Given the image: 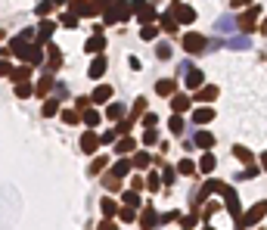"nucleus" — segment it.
Instances as JSON below:
<instances>
[{
	"label": "nucleus",
	"instance_id": "obj_1",
	"mask_svg": "<svg viewBox=\"0 0 267 230\" xmlns=\"http://www.w3.org/2000/svg\"><path fill=\"white\" fill-rule=\"evenodd\" d=\"M103 16H106L109 25L112 22H125V19H131V4H128V0H118V4H112Z\"/></svg>",
	"mask_w": 267,
	"mask_h": 230
},
{
	"label": "nucleus",
	"instance_id": "obj_2",
	"mask_svg": "<svg viewBox=\"0 0 267 230\" xmlns=\"http://www.w3.org/2000/svg\"><path fill=\"white\" fill-rule=\"evenodd\" d=\"M68 13L71 16H100V7L93 0H68Z\"/></svg>",
	"mask_w": 267,
	"mask_h": 230
},
{
	"label": "nucleus",
	"instance_id": "obj_3",
	"mask_svg": "<svg viewBox=\"0 0 267 230\" xmlns=\"http://www.w3.org/2000/svg\"><path fill=\"white\" fill-rule=\"evenodd\" d=\"M264 215H267V202H255L249 215H242V218H236V227H239V230H246L249 224H258V221H261Z\"/></svg>",
	"mask_w": 267,
	"mask_h": 230
},
{
	"label": "nucleus",
	"instance_id": "obj_4",
	"mask_svg": "<svg viewBox=\"0 0 267 230\" xmlns=\"http://www.w3.org/2000/svg\"><path fill=\"white\" fill-rule=\"evenodd\" d=\"M131 13H137V19L140 22H156V7H149L146 4V0H134V4H131Z\"/></svg>",
	"mask_w": 267,
	"mask_h": 230
},
{
	"label": "nucleus",
	"instance_id": "obj_5",
	"mask_svg": "<svg viewBox=\"0 0 267 230\" xmlns=\"http://www.w3.org/2000/svg\"><path fill=\"white\" fill-rule=\"evenodd\" d=\"M59 65H62V53H59V47H56V44H47V59H44L47 75H56Z\"/></svg>",
	"mask_w": 267,
	"mask_h": 230
},
{
	"label": "nucleus",
	"instance_id": "obj_6",
	"mask_svg": "<svg viewBox=\"0 0 267 230\" xmlns=\"http://www.w3.org/2000/svg\"><path fill=\"white\" fill-rule=\"evenodd\" d=\"M53 31H56V22H50V19H44L41 25H37V28H34V37H37V41H34V44H41V47H44V44H50V37H53Z\"/></svg>",
	"mask_w": 267,
	"mask_h": 230
},
{
	"label": "nucleus",
	"instance_id": "obj_7",
	"mask_svg": "<svg viewBox=\"0 0 267 230\" xmlns=\"http://www.w3.org/2000/svg\"><path fill=\"white\" fill-rule=\"evenodd\" d=\"M180 44H183V50H186V53H202V50L208 47L202 34H186V37H183Z\"/></svg>",
	"mask_w": 267,
	"mask_h": 230
},
{
	"label": "nucleus",
	"instance_id": "obj_8",
	"mask_svg": "<svg viewBox=\"0 0 267 230\" xmlns=\"http://www.w3.org/2000/svg\"><path fill=\"white\" fill-rule=\"evenodd\" d=\"M159 224H162V215L152 209V205H146L143 215H140V227H143V230H152V227H159Z\"/></svg>",
	"mask_w": 267,
	"mask_h": 230
},
{
	"label": "nucleus",
	"instance_id": "obj_9",
	"mask_svg": "<svg viewBox=\"0 0 267 230\" xmlns=\"http://www.w3.org/2000/svg\"><path fill=\"white\" fill-rule=\"evenodd\" d=\"M177 22H193L196 19V13L193 10H189V7H183V4H177V0H174V4H171V10H168Z\"/></svg>",
	"mask_w": 267,
	"mask_h": 230
},
{
	"label": "nucleus",
	"instance_id": "obj_10",
	"mask_svg": "<svg viewBox=\"0 0 267 230\" xmlns=\"http://www.w3.org/2000/svg\"><path fill=\"white\" fill-rule=\"evenodd\" d=\"M22 59H25V65H44V47L41 44H31Z\"/></svg>",
	"mask_w": 267,
	"mask_h": 230
},
{
	"label": "nucleus",
	"instance_id": "obj_11",
	"mask_svg": "<svg viewBox=\"0 0 267 230\" xmlns=\"http://www.w3.org/2000/svg\"><path fill=\"white\" fill-rule=\"evenodd\" d=\"M224 202H227V209H230V215H239V196H236V190L233 187H224Z\"/></svg>",
	"mask_w": 267,
	"mask_h": 230
},
{
	"label": "nucleus",
	"instance_id": "obj_12",
	"mask_svg": "<svg viewBox=\"0 0 267 230\" xmlns=\"http://www.w3.org/2000/svg\"><path fill=\"white\" fill-rule=\"evenodd\" d=\"M10 81H16V84H25L28 78H31V65H19V68H10V75H7Z\"/></svg>",
	"mask_w": 267,
	"mask_h": 230
},
{
	"label": "nucleus",
	"instance_id": "obj_13",
	"mask_svg": "<svg viewBox=\"0 0 267 230\" xmlns=\"http://www.w3.org/2000/svg\"><path fill=\"white\" fill-rule=\"evenodd\" d=\"M100 143H103V140H100L93 131H84V137H81V149H84V152H96Z\"/></svg>",
	"mask_w": 267,
	"mask_h": 230
},
{
	"label": "nucleus",
	"instance_id": "obj_14",
	"mask_svg": "<svg viewBox=\"0 0 267 230\" xmlns=\"http://www.w3.org/2000/svg\"><path fill=\"white\" fill-rule=\"evenodd\" d=\"M106 65H109V62H106V56L100 53V56H96V59L90 62V68H87V75H90V78L96 81V78H103V72H106Z\"/></svg>",
	"mask_w": 267,
	"mask_h": 230
},
{
	"label": "nucleus",
	"instance_id": "obj_15",
	"mask_svg": "<svg viewBox=\"0 0 267 230\" xmlns=\"http://www.w3.org/2000/svg\"><path fill=\"white\" fill-rule=\"evenodd\" d=\"M134 149H137V143H134V137H131V134H125V137L115 143V152H118V156H131Z\"/></svg>",
	"mask_w": 267,
	"mask_h": 230
},
{
	"label": "nucleus",
	"instance_id": "obj_16",
	"mask_svg": "<svg viewBox=\"0 0 267 230\" xmlns=\"http://www.w3.org/2000/svg\"><path fill=\"white\" fill-rule=\"evenodd\" d=\"M131 168H134V162H131L128 156H122V159H118L115 165H112V174H115V177H125V174H128Z\"/></svg>",
	"mask_w": 267,
	"mask_h": 230
},
{
	"label": "nucleus",
	"instance_id": "obj_17",
	"mask_svg": "<svg viewBox=\"0 0 267 230\" xmlns=\"http://www.w3.org/2000/svg\"><path fill=\"white\" fill-rule=\"evenodd\" d=\"M211 119H214V109H208V106H202V109L193 112V122H196V125H208Z\"/></svg>",
	"mask_w": 267,
	"mask_h": 230
},
{
	"label": "nucleus",
	"instance_id": "obj_18",
	"mask_svg": "<svg viewBox=\"0 0 267 230\" xmlns=\"http://www.w3.org/2000/svg\"><path fill=\"white\" fill-rule=\"evenodd\" d=\"M103 50H106V37H103V34H93L90 41H87V53H96V56H100Z\"/></svg>",
	"mask_w": 267,
	"mask_h": 230
},
{
	"label": "nucleus",
	"instance_id": "obj_19",
	"mask_svg": "<svg viewBox=\"0 0 267 230\" xmlns=\"http://www.w3.org/2000/svg\"><path fill=\"white\" fill-rule=\"evenodd\" d=\"M100 209H103V218H106V221L118 218V212H122V209H118L115 202H112V199H103V202H100Z\"/></svg>",
	"mask_w": 267,
	"mask_h": 230
},
{
	"label": "nucleus",
	"instance_id": "obj_20",
	"mask_svg": "<svg viewBox=\"0 0 267 230\" xmlns=\"http://www.w3.org/2000/svg\"><path fill=\"white\" fill-rule=\"evenodd\" d=\"M50 90H53V75H44V78H41V81H37V87H34V94H37V97H47Z\"/></svg>",
	"mask_w": 267,
	"mask_h": 230
},
{
	"label": "nucleus",
	"instance_id": "obj_21",
	"mask_svg": "<svg viewBox=\"0 0 267 230\" xmlns=\"http://www.w3.org/2000/svg\"><path fill=\"white\" fill-rule=\"evenodd\" d=\"M100 119H103V115H100L96 109H87V112H81V122H84V125H87L90 131H93V128L100 125Z\"/></svg>",
	"mask_w": 267,
	"mask_h": 230
},
{
	"label": "nucleus",
	"instance_id": "obj_22",
	"mask_svg": "<svg viewBox=\"0 0 267 230\" xmlns=\"http://www.w3.org/2000/svg\"><path fill=\"white\" fill-rule=\"evenodd\" d=\"M90 100H93V103H109V100H112V87H109V84H100Z\"/></svg>",
	"mask_w": 267,
	"mask_h": 230
},
{
	"label": "nucleus",
	"instance_id": "obj_23",
	"mask_svg": "<svg viewBox=\"0 0 267 230\" xmlns=\"http://www.w3.org/2000/svg\"><path fill=\"white\" fill-rule=\"evenodd\" d=\"M193 140H196V146H199V149H211V146H214V137H211L208 131H199Z\"/></svg>",
	"mask_w": 267,
	"mask_h": 230
},
{
	"label": "nucleus",
	"instance_id": "obj_24",
	"mask_svg": "<svg viewBox=\"0 0 267 230\" xmlns=\"http://www.w3.org/2000/svg\"><path fill=\"white\" fill-rule=\"evenodd\" d=\"M196 165H199V171H202V174H211L217 162H214V156H211V152H205V156H202V162H196Z\"/></svg>",
	"mask_w": 267,
	"mask_h": 230
},
{
	"label": "nucleus",
	"instance_id": "obj_25",
	"mask_svg": "<svg viewBox=\"0 0 267 230\" xmlns=\"http://www.w3.org/2000/svg\"><path fill=\"white\" fill-rule=\"evenodd\" d=\"M227 47H230V50H249L252 41H249V37H230V41H227Z\"/></svg>",
	"mask_w": 267,
	"mask_h": 230
},
{
	"label": "nucleus",
	"instance_id": "obj_26",
	"mask_svg": "<svg viewBox=\"0 0 267 230\" xmlns=\"http://www.w3.org/2000/svg\"><path fill=\"white\" fill-rule=\"evenodd\" d=\"M156 90H159L162 97H171V94L177 90V81H168V78H165V81H159V84H156Z\"/></svg>",
	"mask_w": 267,
	"mask_h": 230
},
{
	"label": "nucleus",
	"instance_id": "obj_27",
	"mask_svg": "<svg viewBox=\"0 0 267 230\" xmlns=\"http://www.w3.org/2000/svg\"><path fill=\"white\" fill-rule=\"evenodd\" d=\"M171 106H174V112H186L189 109V97L177 94V97H171Z\"/></svg>",
	"mask_w": 267,
	"mask_h": 230
},
{
	"label": "nucleus",
	"instance_id": "obj_28",
	"mask_svg": "<svg viewBox=\"0 0 267 230\" xmlns=\"http://www.w3.org/2000/svg\"><path fill=\"white\" fill-rule=\"evenodd\" d=\"M122 115H125V106H122V103H112V106L106 109V119H112V122H118Z\"/></svg>",
	"mask_w": 267,
	"mask_h": 230
},
{
	"label": "nucleus",
	"instance_id": "obj_29",
	"mask_svg": "<svg viewBox=\"0 0 267 230\" xmlns=\"http://www.w3.org/2000/svg\"><path fill=\"white\" fill-rule=\"evenodd\" d=\"M59 115H62L65 125H78V122H81V112H78V109H65V112H59Z\"/></svg>",
	"mask_w": 267,
	"mask_h": 230
},
{
	"label": "nucleus",
	"instance_id": "obj_30",
	"mask_svg": "<svg viewBox=\"0 0 267 230\" xmlns=\"http://www.w3.org/2000/svg\"><path fill=\"white\" fill-rule=\"evenodd\" d=\"M131 162H134V168H146V165L152 162V156L143 149V152H134V159H131Z\"/></svg>",
	"mask_w": 267,
	"mask_h": 230
},
{
	"label": "nucleus",
	"instance_id": "obj_31",
	"mask_svg": "<svg viewBox=\"0 0 267 230\" xmlns=\"http://www.w3.org/2000/svg\"><path fill=\"white\" fill-rule=\"evenodd\" d=\"M233 156H236V159H242V162H249V165H255V156H252V152H249L246 146H233Z\"/></svg>",
	"mask_w": 267,
	"mask_h": 230
},
{
	"label": "nucleus",
	"instance_id": "obj_32",
	"mask_svg": "<svg viewBox=\"0 0 267 230\" xmlns=\"http://www.w3.org/2000/svg\"><path fill=\"white\" fill-rule=\"evenodd\" d=\"M106 165H109V159H106V156H96L87 171H90V174H100V171H106Z\"/></svg>",
	"mask_w": 267,
	"mask_h": 230
},
{
	"label": "nucleus",
	"instance_id": "obj_33",
	"mask_svg": "<svg viewBox=\"0 0 267 230\" xmlns=\"http://www.w3.org/2000/svg\"><path fill=\"white\" fill-rule=\"evenodd\" d=\"M199 84H202V72L189 68V72H186V87H199Z\"/></svg>",
	"mask_w": 267,
	"mask_h": 230
},
{
	"label": "nucleus",
	"instance_id": "obj_34",
	"mask_svg": "<svg viewBox=\"0 0 267 230\" xmlns=\"http://www.w3.org/2000/svg\"><path fill=\"white\" fill-rule=\"evenodd\" d=\"M159 187H162V177H159L156 171H149V174H146V190H152V193H156Z\"/></svg>",
	"mask_w": 267,
	"mask_h": 230
},
{
	"label": "nucleus",
	"instance_id": "obj_35",
	"mask_svg": "<svg viewBox=\"0 0 267 230\" xmlns=\"http://www.w3.org/2000/svg\"><path fill=\"white\" fill-rule=\"evenodd\" d=\"M44 115H47V119H53V115H59V100H56V97L44 103Z\"/></svg>",
	"mask_w": 267,
	"mask_h": 230
},
{
	"label": "nucleus",
	"instance_id": "obj_36",
	"mask_svg": "<svg viewBox=\"0 0 267 230\" xmlns=\"http://www.w3.org/2000/svg\"><path fill=\"white\" fill-rule=\"evenodd\" d=\"M125 205L128 209H137L140 205V193H137V190H128V193H125Z\"/></svg>",
	"mask_w": 267,
	"mask_h": 230
},
{
	"label": "nucleus",
	"instance_id": "obj_37",
	"mask_svg": "<svg viewBox=\"0 0 267 230\" xmlns=\"http://www.w3.org/2000/svg\"><path fill=\"white\" fill-rule=\"evenodd\" d=\"M31 94H34L31 81H25V84H16V97H19V100H25V97H31Z\"/></svg>",
	"mask_w": 267,
	"mask_h": 230
},
{
	"label": "nucleus",
	"instance_id": "obj_38",
	"mask_svg": "<svg viewBox=\"0 0 267 230\" xmlns=\"http://www.w3.org/2000/svg\"><path fill=\"white\" fill-rule=\"evenodd\" d=\"M214 97H217V87H211V84L202 87V90H196V100H214Z\"/></svg>",
	"mask_w": 267,
	"mask_h": 230
},
{
	"label": "nucleus",
	"instance_id": "obj_39",
	"mask_svg": "<svg viewBox=\"0 0 267 230\" xmlns=\"http://www.w3.org/2000/svg\"><path fill=\"white\" fill-rule=\"evenodd\" d=\"M118 218L131 224V221H137V212H134V209H128V205H122V212H118Z\"/></svg>",
	"mask_w": 267,
	"mask_h": 230
},
{
	"label": "nucleus",
	"instance_id": "obj_40",
	"mask_svg": "<svg viewBox=\"0 0 267 230\" xmlns=\"http://www.w3.org/2000/svg\"><path fill=\"white\" fill-rule=\"evenodd\" d=\"M196 171V162L193 159H180V174H193Z\"/></svg>",
	"mask_w": 267,
	"mask_h": 230
},
{
	"label": "nucleus",
	"instance_id": "obj_41",
	"mask_svg": "<svg viewBox=\"0 0 267 230\" xmlns=\"http://www.w3.org/2000/svg\"><path fill=\"white\" fill-rule=\"evenodd\" d=\"M103 183H106L109 190H118V183H122V177H115V174H112V171H109V174L103 177Z\"/></svg>",
	"mask_w": 267,
	"mask_h": 230
},
{
	"label": "nucleus",
	"instance_id": "obj_42",
	"mask_svg": "<svg viewBox=\"0 0 267 230\" xmlns=\"http://www.w3.org/2000/svg\"><path fill=\"white\" fill-rule=\"evenodd\" d=\"M156 34H159V28H156V25H143V41H152Z\"/></svg>",
	"mask_w": 267,
	"mask_h": 230
},
{
	"label": "nucleus",
	"instance_id": "obj_43",
	"mask_svg": "<svg viewBox=\"0 0 267 230\" xmlns=\"http://www.w3.org/2000/svg\"><path fill=\"white\" fill-rule=\"evenodd\" d=\"M156 140H159L156 131H146V134H143V146H156Z\"/></svg>",
	"mask_w": 267,
	"mask_h": 230
},
{
	"label": "nucleus",
	"instance_id": "obj_44",
	"mask_svg": "<svg viewBox=\"0 0 267 230\" xmlns=\"http://www.w3.org/2000/svg\"><path fill=\"white\" fill-rule=\"evenodd\" d=\"M143 109H146V100H137V103H134V115H131V119H128L131 125H134V119H137V115H140Z\"/></svg>",
	"mask_w": 267,
	"mask_h": 230
},
{
	"label": "nucleus",
	"instance_id": "obj_45",
	"mask_svg": "<svg viewBox=\"0 0 267 230\" xmlns=\"http://www.w3.org/2000/svg\"><path fill=\"white\" fill-rule=\"evenodd\" d=\"M53 10V0H44V4H37V16H47Z\"/></svg>",
	"mask_w": 267,
	"mask_h": 230
},
{
	"label": "nucleus",
	"instance_id": "obj_46",
	"mask_svg": "<svg viewBox=\"0 0 267 230\" xmlns=\"http://www.w3.org/2000/svg\"><path fill=\"white\" fill-rule=\"evenodd\" d=\"M156 53H159V59H168V56H171V44H159Z\"/></svg>",
	"mask_w": 267,
	"mask_h": 230
},
{
	"label": "nucleus",
	"instance_id": "obj_47",
	"mask_svg": "<svg viewBox=\"0 0 267 230\" xmlns=\"http://www.w3.org/2000/svg\"><path fill=\"white\" fill-rule=\"evenodd\" d=\"M233 25H236L233 19H221V22H217V31H233Z\"/></svg>",
	"mask_w": 267,
	"mask_h": 230
},
{
	"label": "nucleus",
	"instance_id": "obj_48",
	"mask_svg": "<svg viewBox=\"0 0 267 230\" xmlns=\"http://www.w3.org/2000/svg\"><path fill=\"white\" fill-rule=\"evenodd\" d=\"M62 25H65V28H75V25H78V16H71V13H65V16H62Z\"/></svg>",
	"mask_w": 267,
	"mask_h": 230
},
{
	"label": "nucleus",
	"instance_id": "obj_49",
	"mask_svg": "<svg viewBox=\"0 0 267 230\" xmlns=\"http://www.w3.org/2000/svg\"><path fill=\"white\" fill-rule=\"evenodd\" d=\"M171 131H174V134L183 131V119H180V115H174V119H171Z\"/></svg>",
	"mask_w": 267,
	"mask_h": 230
},
{
	"label": "nucleus",
	"instance_id": "obj_50",
	"mask_svg": "<svg viewBox=\"0 0 267 230\" xmlns=\"http://www.w3.org/2000/svg\"><path fill=\"white\" fill-rule=\"evenodd\" d=\"M96 230H118V224H115V221H106V218H103Z\"/></svg>",
	"mask_w": 267,
	"mask_h": 230
},
{
	"label": "nucleus",
	"instance_id": "obj_51",
	"mask_svg": "<svg viewBox=\"0 0 267 230\" xmlns=\"http://www.w3.org/2000/svg\"><path fill=\"white\" fill-rule=\"evenodd\" d=\"M255 13H258V10H249V13H246V19H242V25H246V28H252V25H255Z\"/></svg>",
	"mask_w": 267,
	"mask_h": 230
},
{
	"label": "nucleus",
	"instance_id": "obj_52",
	"mask_svg": "<svg viewBox=\"0 0 267 230\" xmlns=\"http://www.w3.org/2000/svg\"><path fill=\"white\" fill-rule=\"evenodd\" d=\"M162 183H174V168H165V174H162Z\"/></svg>",
	"mask_w": 267,
	"mask_h": 230
},
{
	"label": "nucleus",
	"instance_id": "obj_53",
	"mask_svg": "<svg viewBox=\"0 0 267 230\" xmlns=\"http://www.w3.org/2000/svg\"><path fill=\"white\" fill-rule=\"evenodd\" d=\"M115 134H118V131H106L100 140H103V143H112V140H115Z\"/></svg>",
	"mask_w": 267,
	"mask_h": 230
},
{
	"label": "nucleus",
	"instance_id": "obj_54",
	"mask_svg": "<svg viewBox=\"0 0 267 230\" xmlns=\"http://www.w3.org/2000/svg\"><path fill=\"white\" fill-rule=\"evenodd\" d=\"M4 75H10V65H7L4 59H0V78H4Z\"/></svg>",
	"mask_w": 267,
	"mask_h": 230
},
{
	"label": "nucleus",
	"instance_id": "obj_55",
	"mask_svg": "<svg viewBox=\"0 0 267 230\" xmlns=\"http://www.w3.org/2000/svg\"><path fill=\"white\" fill-rule=\"evenodd\" d=\"M261 162H264V171H267V152H264V156H261Z\"/></svg>",
	"mask_w": 267,
	"mask_h": 230
},
{
	"label": "nucleus",
	"instance_id": "obj_56",
	"mask_svg": "<svg viewBox=\"0 0 267 230\" xmlns=\"http://www.w3.org/2000/svg\"><path fill=\"white\" fill-rule=\"evenodd\" d=\"M53 4H59V7H62V4H68V0H53Z\"/></svg>",
	"mask_w": 267,
	"mask_h": 230
},
{
	"label": "nucleus",
	"instance_id": "obj_57",
	"mask_svg": "<svg viewBox=\"0 0 267 230\" xmlns=\"http://www.w3.org/2000/svg\"><path fill=\"white\" fill-rule=\"evenodd\" d=\"M0 41H4V31H0Z\"/></svg>",
	"mask_w": 267,
	"mask_h": 230
}]
</instances>
